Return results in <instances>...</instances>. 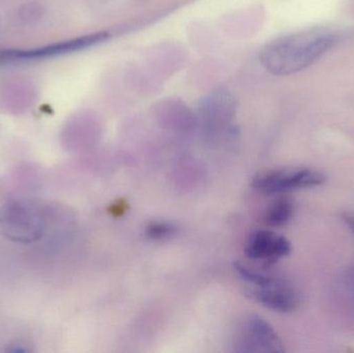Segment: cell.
<instances>
[{
    "label": "cell",
    "mask_w": 354,
    "mask_h": 353,
    "mask_svg": "<svg viewBox=\"0 0 354 353\" xmlns=\"http://www.w3.org/2000/svg\"><path fill=\"white\" fill-rule=\"evenodd\" d=\"M334 44V35L326 30L291 33L266 44L260 51V61L272 74L287 76L312 66Z\"/></svg>",
    "instance_id": "6da1fadb"
},
{
    "label": "cell",
    "mask_w": 354,
    "mask_h": 353,
    "mask_svg": "<svg viewBox=\"0 0 354 353\" xmlns=\"http://www.w3.org/2000/svg\"><path fill=\"white\" fill-rule=\"evenodd\" d=\"M43 209L30 201H14L0 209V234L22 244L37 242L45 232Z\"/></svg>",
    "instance_id": "7a4b0ae2"
},
{
    "label": "cell",
    "mask_w": 354,
    "mask_h": 353,
    "mask_svg": "<svg viewBox=\"0 0 354 353\" xmlns=\"http://www.w3.org/2000/svg\"><path fill=\"white\" fill-rule=\"evenodd\" d=\"M326 182V174L311 168H285L258 174L253 188L266 195L282 194L301 189L314 188Z\"/></svg>",
    "instance_id": "3957f363"
},
{
    "label": "cell",
    "mask_w": 354,
    "mask_h": 353,
    "mask_svg": "<svg viewBox=\"0 0 354 353\" xmlns=\"http://www.w3.org/2000/svg\"><path fill=\"white\" fill-rule=\"evenodd\" d=\"M248 296L270 310L279 313H290L299 306V296L290 282L281 278H272L261 286H251Z\"/></svg>",
    "instance_id": "277c9868"
},
{
    "label": "cell",
    "mask_w": 354,
    "mask_h": 353,
    "mask_svg": "<svg viewBox=\"0 0 354 353\" xmlns=\"http://www.w3.org/2000/svg\"><path fill=\"white\" fill-rule=\"evenodd\" d=\"M245 252L248 258L270 265L291 252V244L285 236L272 230L259 229L248 238Z\"/></svg>",
    "instance_id": "5b68a950"
},
{
    "label": "cell",
    "mask_w": 354,
    "mask_h": 353,
    "mask_svg": "<svg viewBox=\"0 0 354 353\" xmlns=\"http://www.w3.org/2000/svg\"><path fill=\"white\" fill-rule=\"evenodd\" d=\"M239 346V352H285L274 327L260 316L250 317Z\"/></svg>",
    "instance_id": "8992f818"
},
{
    "label": "cell",
    "mask_w": 354,
    "mask_h": 353,
    "mask_svg": "<svg viewBox=\"0 0 354 353\" xmlns=\"http://www.w3.org/2000/svg\"><path fill=\"white\" fill-rule=\"evenodd\" d=\"M236 112V101L227 89H216L206 95L199 106V118L207 128L228 124Z\"/></svg>",
    "instance_id": "52a82bcc"
},
{
    "label": "cell",
    "mask_w": 354,
    "mask_h": 353,
    "mask_svg": "<svg viewBox=\"0 0 354 353\" xmlns=\"http://www.w3.org/2000/svg\"><path fill=\"white\" fill-rule=\"evenodd\" d=\"M295 205L292 199L281 197L274 200L264 213V223L270 227H283L287 225L295 215Z\"/></svg>",
    "instance_id": "ba28073f"
},
{
    "label": "cell",
    "mask_w": 354,
    "mask_h": 353,
    "mask_svg": "<svg viewBox=\"0 0 354 353\" xmlns=\"http://www.w3.org/2000/svg\"><path fill=\"white\" fill-rule=\"evenodd\" d=\"M177 228L168 222H151L145 227V236L151 240H165L176 236Z\"/></svg>",
    "instance_id": "9c48e42d"
},
{
    "label": "cell",
    "mask_w": 354,
    "mask_h": 353,
    "mask_svg": "<svg viewBox=\"0 0 354 353\" xmlns=\"http://www.w3.org/2000/svg\"><path fill=\"white\" fill-rule=\"evenodd\" d=\"M339 288L354 313V265L347 267L339 278Z\"/></svg>",
    "instance_id": "30bf717a"
},
{
    "label": "cell",
    "mask_w": 354,
    "mask_h": 353,
    "mask_svg": "<svg viewBox=\"0 0 354 353\" xmlns=\"http://www.w3.org/2000/svg\"><path fill=\"white\" fill-rule=\"evenodd\" d=\"M342 219L344 223L348 226L349 229H351V231L353 232L354 236V215L347 213H344V215H342Z\"/></svg>",
    "instance_id": "8fae6325"
}]
</instances>
